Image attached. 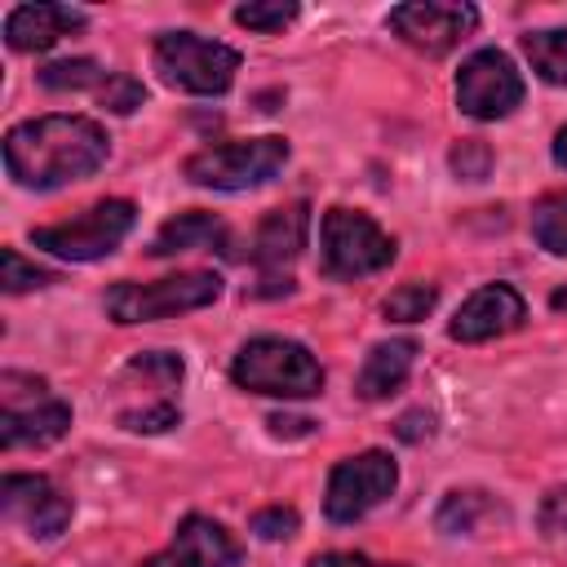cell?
Masks as SVG:
<instances>
[{"label":"cell","instance_id":"cell-22","mask_svg":"<svg viewBox=\"0 0 567 567\" xmlns=\"http://www.w3.org/2000/svg\"><path fill=\"white\" fill-rule=\"evenodd\" d=\"M532 239H536L545 252L567 257V190L545 195V199L532 208Z\"/></svg>","mask_w":567,"mask_h":567},{"label":"cell","instance_id":"cell-2","mask_svg":"<svg viewBox=\"0 0 567 567\" xmlns=\"http://www.w3.org/2000/svg\"><path fill=\"white\" fill-rule=\"evenodd\" d=\"M230 381L248 394L315 399L323 390V368L292 337H248L230 359Z\"/></svg>","mask_w":567,"mask_h":567},{"label":"cell","instance_id":"cell-32","mask_svg":"<svg viewBox=\"0 0 567 567\" xmlns=\"http://www.w3.org/2000/svg\"><path fill=\"white\" fill-rule=\"evenodd\" d=\"M430 434H434V412H425V408H408L394 421V439H403V443H425Z\"/></svg>","mask_w":567,"mask_h":567},{"label":"cell","instance_id":"cell-20","mask_svg":"<svg viewBox=\"0 0 567 567\" xmlns=\"http://www.w3.org/2000/svg\"><path fill=\"white\" fill-rule=\"evenodd\" d=\"M492 514V501H487V492H461V487H452L443 501H439V509H434V527L443 532V536H470V532H478V523Z\"/></svg>","mask_w":567,"mask_h":567},{"label":"cell","instance_id":"cell-25","mask_svg":"<svg viewBox=\"0 0 567 567\" xmlns=\"http://www.w3.org/2000/svg\"><path fill=\"white\" fill-rule=\"evenodd\" d=\"M292 18H297V4L292 0H252V4H239L235 9V22L248 27V31H261V35L284 31Z\"/></svg>","mask_w":567,"mask_h":567},{"label":"cell","instance_id":"cell-16","mask_svg":"<svg viewBox=\"0 0 567 567\" xmlns=\"http://www.w3.org/2000/svg\"><path fill=\"white\" fill-rule=\"evenodd\" d=\"M84 22H89V13H84V9H71V4H49V0H40V4H18V9H9V18H4V44H9L13 53H44V49H53L62 35L80 31Z\"/></svg>","mask_w":567,"mask_h":567},{"label":"cell","instance_id":"cell-26","mask_svg":"<svg viewBox=\"0 0 567 567\" xmlns=\"http://www.w3.org/2000/svg\"><path fill=\"white\" fill-rule=\"evenodd\" d=\"M0 266H4V292L9 297H18V292H27V288H44V284H58V275L53 270H44V266H35V261H22V252L18 248H4L0 252Z\"/></svg>","mask_w":567,"mask_h":567},{"label":"cell","instance_id":"cell-29","mask_svg":"<svg viewBox=\"0 0 567 567\" xmlns=\"http://www.w3.org/2000/svg\"><path fill=\"white\" fill-rule=\"evenodd\" d=\"M97 97H102L106 111H115V115H133V111L146 102V89H142V80H133L128 71H111V80L97 89Z\"/></svg>","mask_w":567,"mask_h":567},{"label":"cell","instance_id":"cell-27","mask_svg":"<svg viewBox=\"0 0 567 567\" xmlns=\"http://www.w3.org/2000/svg\"><path fill=\"white\" fill-rule=\"evenodd\" d=\"M182 421V408L173 399H159V403H146V408H124L120 412V425L133 430V434H164Z\"/></svg>","mask_w":567,"mask_h":567},{"label":"cell","instance_id":"cell-1","mask_svg":"<svg viewBox=\"0 0 567 567\" xmlns=\"http://www.w3.org/2000/svg\"><path fill=\"white\" fill-rule=\"evenodd\" d=\"M111 155V137L89 115H35L4 133V168L22 190H58L93 177Z\"/></svg>","mask_w":567,"mask_h":567},{"label":"cell","instance_id":"cell-21","mask_svg":"<svg viewBox=\"0 0 567 567\" xmlns=\"http://www.w3.org/2000/svg\"><path fill=\"white\" fill-rule=\"evenodd\" d=\"M44 89H53V93H80V89H102L106 80H111V71H102V62L97 58H62V62H49V66H40V75H35Z\"/></svg>","mask_w":567,"mask_h":567},{"label":"cell","instance_id":"cell-8","mask_svg":"<svg viewBox=\"0 0 567 567\" xmlns=\"http://www.w3.org/2000/svg\"><path fill=\"white\" fill-rule=\"evenodd\" d=\"M394 487H399L394 456L381 447H368V452L332 465L328 492H323V514H328V523H359L377 505H385L394 496Z\"/></svg>","mask_w":567,"mask_h":567},{"label":"cell","instance_id":"cell-33","mask_svg":"<svg viewBox=\"0 0 567 567\" xmlns=\"http://www.w3.org/2000/svg\"><path fill=\"white\" fill-rule=\"evenodd\" d=\"M306 567H399V563H377L368 554H350V549H328V554H315Z\"/></svg>","mask_w":567,"mask_h":567},{"label":"cell","instance_id":"cell-10","mask_svg":"<svg viewBox=\"0 0 567 567\" xmlns=\"http://www.w3.org/2000/svg\"><path fill=\"white\" fill-rule=\"evenodd\" d=\"M310 239V204H288V208H270L261 221H257V235H252V266L261 270V288L257 297H279V292H292V261L301 257Z\"/></svg>","mask_w":567,"mask_h":567},{"label":"cell","instance_id":"cell-4","mask_svg":"<svg viewBox=\"0 0 567 567\" xmlns=\"http://www.w3.org/2000/svg\"><path fill=\"white\" fill-rule=\"evenodd\" d=\"M151 62L168 89L195 93V97H217L235 84L239 53L221 40L195 35V31H164L151 44Z\"/></svg>","mask_w":567,"mask_h":567},{"label":"cell","instance_id":"cell-3","mask_svg":"<svg viewBox=\"0 0 567 567\" xmlns=\"http://www.w3.org/2000/svg\"><path fill=\"white\" fill-rule=\"evenodd\" d=\"M292 146L279 133H261V137H239V142H217L204 146L186 159V182L208 186V190H252L266 186L284 173Z\"/></svg>","mask_w":567,"mask_h":567},{"label":"cell","instance_id":"cell-23","mask_svg":"<svg viewBox=\"0 0 567 567\" xmlns=\"http://www.w3.org/2000/svg\"><path fill=\"white\" fill-rule=\"evenodd\" d=\"M434 301H439V288L412 279V284H399V288L381 301V315H385L390 323H421V319L434 310Z\"/></svg>","mask_w":567,"mask_h":567},{"label":"cell","instance_id":"cell-11","mask_svg":"<svg viewBox=\"0 0 567 567\" xmlns=\"http://www.w3.org/2000/svg\"><path fill=\"white\" fill-rule=\"evenodd\" d=\"M385 27L421 49L425 58H443L447 49H456L474 27H478V9L474 4H443V0H408V4H394Z\"/></svg>","mask_w":567,"mask_h":567},{"label":"cell","instance_id":"cell-18","mask_svg":"<svg viewBox=\"0 0 567 567\" xmlns=\"http://www.w3.org/2000/svg\"><path fill=\"white\" fill-rule=\"evenodd\" d=\"M226 244V226L213 213H177L168 217L155 239H151V257H177V252H199V248H221Z\"/></svg>","mask_w":567,"mask_h":567},{"label":"cell","instance_id":"cell-19","mask_svg":"<svg viewBox=\"0 0 567 567\" xmlns=\"http://www.w3.org/2000/svg\"><path fill=\"white\" fill-rule=\"evenodd\" d=\"M523 53H527L532 71H536L545 84L567 89V27L527 31V35H523Z\"/></svg>","mask_w":567,"mask_h":567},{"label":"cell","instance_id":"cell-13","mask_svg":"<svg viewBox=\"0 0 567 567\" xmlns=\"http://www.w3.org/2000/svg\"><path fill=\"white\" fill-rule=\"evenodd\" d=\"M523 319H527V301H523L518 288H509V284H483V288H474L456 306V315L447 323V337L461 341V346H478V341H496V337L523 328Z\"/></svg>","mask_w":567,"mask_h":567},{"label":"cell","instance_id":"cell-31","mask_svg":"<svg viewBox=\"0 0 567 567\" xmlns=\"http://www.w3.org/2000/svg\"><path fill=\"white\" fill-rule=\"evenodd\" d=\"M536 523H540L545 536H567V483L545 492V501L536 509Z\"/></svg>","mask_w":567,"mask_h":567},{"label":"cell","instance_id":"cell-15","mask_svg":"<svg viewBox=\"0 0 567 567\" xmlns=\"http://www.w3.org/2000/svg\"><path fill=\"white\" fill-rule=\"evenodd\" d=\"M71 430V403L44 394H31L27 403H4L0 416V447H49Z\"/></svg>","mask_w":567,"mask_h":567},{"label":"cell","instance_id":"cell-9","mask_svg":"<svg viewBox=\"0 0 567 567\" xmlns=\"http://www.w3.org/2000/svg\"><path fill=\"white\" fill-rule=\"evenodd\" d=\"M523 75L505 49H474L456 71V106L470 120H505L523 106Z\"/></svg>","mask_w":567,"mask_h":567},{"label":"cell","instance_id":"cell-34","mask_svg":"<svg viewBox=\"0 0 567 567\" xmlns=\"http://www.w3.org/2000/svg\"><path fill=\"white\" fill-rule=\"evenodd\" d=\"M266 425H270V434H306L315 421H306V416H270Z\"/></svg>","mask_w":567,"mask_h":567},{"label":"cell","instance_id":"cell-35","mask_svg":"<svg viewBox=\"0 0 567 567\" xmlns=\"http://www.w3.org/2000/svg\"><path fill=\"white\" fill-rule=\"evenodd\" d=\"M554 164L558 168H567V124L558 128V137H554Z\"/></svg>","mask_w":567,"mask_h":567},{"label":"cell","instance_id":"cell-36","mask_svg":"<svg viewBox=\"0 0 567 567\" xmlns=\"http://www.w3.org/2000/svg\"><path fill=\"white\" fill-rule=\"evenodd\" d=\"M549 306H554V310H567V288H558V292L549 297Z\"/></svg>","mask_w":567,"mask_h":567},{"label":"cell","instance_id":"cell-5","mask_svg":"<svg viewBox=\"0 0 567 567\" xmlns=\"http://www.w3.org/2000/svg\"><path fill=\"white\" fill-rule=\"evenodd\" d=\"M399 257V244L390 230H381L359 208H328L319 221V270L328 279H363L385 270Z\"/></svg>","mask_w":567,"mask_h":567},{"label":"cell","instance_id":"cell-14","mask_svg":"<svg viewBox=\"0 0 567 567\" xmlns=\"http://www.w3.org/2000/svg\"><path fill=\"white\" fill-rule=\"evenodd\" d=\"M239 558H244V549L221 523H213L204 514H186L177 523L173 540L159 554H151L142 567H239Z\"/></svg>","mask_w":567,"mask_h":567},{"label":"cell","instance_id":"cell-30","mask_svg":"<svg viewBox=\"0 0 567 567\" xmlns=\"http://www.w3.org/2000/svg\"><path fill=\"white\" fill-rule=\"evenodd\" d=\"M297 509H288V505H270V509H257L252 514V532L261 536V540H288L292 532H297Z\"/></svg>","mask_w":567,"mask_h":567},{"label":"cell","instance_id":"cell-24","mask_svg":"<svg viewBox=\"0 0 567 567\" xmlns=\"http://www.w3.org/2000/svg\"><path fill=\"white\" fill-rule=\"evenodd\" d=\"M124 377H146V381H155L159 390H177L182 377H186V363H182V354H173V350H142V354L128 359Z\"/></svg>","mask_w":567,"mask_h":567},{"label":"cell","instance_id":"cell-28","mask_svg":"<svg viewBox=\"0 0 567 567\" xmlns=\"http://www.w3.org/2000/svg\"><path fill=\"white\" fill-rule=\"evenodd\" d=\"M447 164H452V173H456L461 182H483V177L492 173V146L478 142V137H461V142L452 146Z\"/></svg>","mask_w":567,"mask_h":567},{"label":"cell","instance_id":"cell-12","mask_svg":"<svg viewBox=\"0 0 567 567\" xmlns=\"http://www.w3.org/2000/svg\"><path fill=\"white\" fill-rule=\"evenodd\" d=\"M0 509L9 523H18L31 540H58L75 514L71 496L53 487L44 474H4L0 483Z\"/></svg>","mask_w":567,"mask_h":567},{"label":"cell","instance_id":"cell-17","mask_svg":"<svg viewBox=\"0 0 567 567\" xmlns=\"http://www.w3.org/2000/svg\"><path fill=\"white\" fill-rule=\"evenodd\" d=\"M416 363V341L412 337H390V341H377L368 354H363V368L354 377V390L359 399H390L408 372Z\"/></svg>","mask_w":567,"mask_h":567},{"label":"cell","instance_id":"cell-6","mask_svg":"<svg viewBox=\"0 0 567 567\" xmlns=\"http://www.w3.org/2000/svg\"><path fill=\"white\" fill-rule=\"evenodd\" d=\"M221 297V275L213 270H182V275H164L155 284H137V279H120L106 292V315L115 323H155V319H173L186 310H204Z\"/></svg>","mask_w":567,"mask_h":567},{"label":"cell","instance_id":"cell-7","mask_svg":"<svg viewBox=\"0 0 567 567\" xmlns=\"http://www.w3.org/2000/svg\"><path fill=\"white\" fill-rule=\"evenodd\" d=\"M133 226H137L133 199H97L93 208L75 213L71 221L35 226L31 244L62 257V261H97V257H111Z\"/></svg>","mask_w":567,"mask_h":567}]
</instances>
